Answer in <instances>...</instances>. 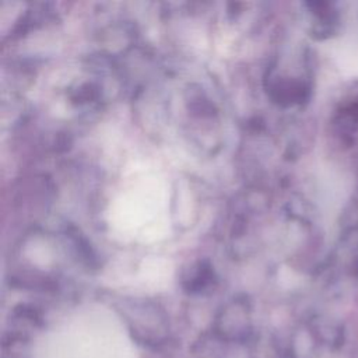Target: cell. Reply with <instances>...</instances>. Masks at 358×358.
Wrapping results in <instances>:
<instances>
[{"label": "cell", "instance_id": "obj_1", "mask_svg": "<svg viewBox=\"0 0 358 358\" xmlns=\"http://www.w3.org/2000/svg\"><path fill=\"white\" fill-rule=\"evenodd\" d=\"M55 358H133L129 347H110L106 344H78V347H56Z\"/></svg>", "mask_w": 358, "mask_h": 358}]
</instances>
